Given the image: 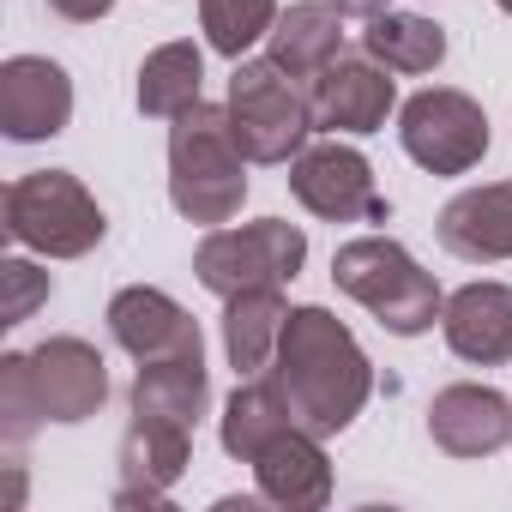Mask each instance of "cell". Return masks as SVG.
<instances>
[{
    "label": "cell",
    "mask_w": 512,
    "mask_h": 512,
    "mask_svg": "<svg viewBox=\"0 0 512 512\" xmlns=\"http://www.w3.org/2000/svg\"><path fill=\"white\" fill-rule=\"evenodd\" d=\"M266 374L290 398L296 422L314 428L320 440L344 434L362 416V404L374 398V362H368V350L356 344V332L332 308H314V302L290 308L278 356H272Z\"/></svg>",
    "instance_id": "6da1fadb"
},
{
    "label": "cell",
    "mask_w": 512,
    "mask_h": 512,
    "mask_svg": "<svg viewBox=\"0 0 512 512\" xmlns=\"http://www.w3.org/2000/svg\"><path fill=\"white\" fill-rule=\"evenodd\" d=\"M247 199V151L229 127V103H193L169 127V205L199 223L223 229Z\"/></svg>",
    "instance_id": "7a4b0ae2"
},
{
    "label": "cell",
    "mask_w": 512,
    "mask_h": 512,
    "mask_svg": "<svg viewBox=\"0 0 512 512\" xmlns=\"http://www.w3.org/2000/svg\"><path fill=\"white\" fill-rule=\"evenodd\" d=\"M332 284H338L350 302H362L392 338H422V332H434V320H440V308H446L434 272H422L416 253H410L404 241H392V235H356V241H344V247L332 253Z\"/></svg>",
    "instance_id": "3957f363"
},
{
    "label": "cell",
    "mask_w": 512,
    "mask_h": 512,
    "mask_svg": "<svg viewBox=\"0 0 512 512\" xmlns=\"http://www.w3.org/2000/svg\"><path fill=\"white\" fill-rule=\"evenodd\" d=\"M0 229L43 260H85L91 247H103L109 217L73 169H31L0 199Z\"/></svg>",
    "instance_id": "277c9868"
},
{
    "label": "cell",
    "mask_w": 512,
    "mask_h": 512,
    "mask_svg": "<svg viewBox=\"0 0 512 512\" xmlns=\"http://www.w3.org/2000/svg\"><path fill=\"white\" fill-rule=\"evenodd\" d=\"M308 266V235L302 223L284 217H260L241 229H205V241L193 247V278L211 296H241V290H284L296 272Z\"/></svg>",
    "instance_id": "5b68a950"
},
{
    "label": "cell",
    "mask_w": 512,
    "mask_h": 512,
    "mask_svg": "<svg viewBox=\"0 0 512 512\" xmlns=\"http://www.w3.org/2000/svg\"><path fill=\"white\" fill-rule=\"evenodd\" d=\"M229 127H235L247 163H290L320 133L308 91L278 61H235V73H229Z\"/></svg>",
    "instance_id": "8992f818"
},
{
    "label": "cell",
    "mask_w": 512,
    "mask_h": 512,
    "mask_svg": "<svg viewBox=\"0 0 512 512\" xmlns=\"http://www.w3.org/2000/svg\"><path fill=\"white\" fill-rule=\"evenodd\" d=\"M398 145L428 175H470L488 157V115L452 85H428L398 109Z\"/></svg>",
    "instance_id": "52a82bcc"
},
{
    "label": "cell",
    "mask_w": 512,
    "mask_h": 512,
    "mask_svg": "<svg viewBox=\"0 0 512 512\" xmlns=\"http://www.w3.org/2000/svg\"><path fill=\"white\" fill-rule=\"evenodd\" d=\"M290 193L302 211H314L320 223H386L392 205L374 187V163L356 145H302L290 157Z\"/></svg>",
    "instance_id": "ba28073f"
},
{
    "label": "cell",
    "mask_w": 512,
    "mask_h": 512,
    "mask_svg": "<svg viewBox=\"0 0 512 512\" xmlns=\"http://www.w3.org/2000/svg\"><path fill=\"white\" fill-rule=\"evenodd\" d=\"M25 374H31V398L43 422L73 428L109 404V362L85 338H43L37 350H25Z\"/></svg>",
    "instance_id": "9c48e42d"
},
{
    "label": "cell",
    "mask_w": 512,
    "mask_h": 512,
    "mask_svg": "<svg viewBox=\"0 0 512 512\" xmlns=\"http://www.w3.org/2000/svg\"><path fill=\"white\" fill-rule=\"evenodd\" d=\"M308 103H314V127L320 133L368 139L398 109V85H392V67H380L374 55H338L326 73H314Z\"/></svg>",
    "instance_id": "30bf717a"
},
{
    "label": "cell",
    "mask_w": 512,
    "mask_h": 512,
    "mask_svg": "<svg viewBox=\"0 0 512 512\" xmlns=\"http://www.w3.org/2000/svg\"><path fill=\"white\" fill-rule=\"evenodd\" d=\"M121 482H115V512H133V506H163L169 488L187 476L193 464V428L187 422H169V416H139L127 422L121 434Z\"/></svg>",
    "instance_id": "8fae6325"
},
{
    "label": "cell",
    "mask_w": 512,
    "mask_h": 512,
    "mask_svg": "<svg viewBox=\"0 0 512 512\" xmlns=\"http://www.w3.org/2000/svg\"><path fill=\"white\" fill-rule=\"evenodd\" d=\"M73 121V79L49 55H13L0 67V133L13 145H43Z\"/></svg>",
    "instance_id": "7c38bea8"
},
{
    "label": "cell",
    "mask_w": 512,
    "mask_h": 512,
    "mask_svg": "<svg viewBox=\"0 0 512 512\" xmlns=\"http://www.w3.org/2000/svg\"><path fill=\"white\" fill-rule=\"evenodd\" d=\"M428 440L446 458H488L500 446H512V398L476 380L440 386L428 404Z\"/></svg>",
    "instance_id": "4fadbf2b"
},
{
    "label": "cell",
    "mask_w": 512,
    "mask_h": 512,
    "mask_svg": "<svg viewBox=\"0 0 512 512\" xmlns=\"http://www.w3.org/2000/svg\"><path fill=\"white\" fill-rule=\"evenodd\" d=\"M109 338H115L133 362H163V356L205 350L199 320H193L169 290H151V284H127V290L109 302Z\"/></svg>",
    "instance_id": "5bb4252c"
},
{
    "label": "cell",
    "mask_w": 512,
    "mask_h": 512,
    "mask_svg": "<svg viewBox=\"0 0 512 512\" xmlns=\"http://www.w3.org/2000/svg\"><path fill=\"white\" fill-rule=\"evenodd\" d=\"M253 488H260V500L284 506V512H314L332 500V458L320 446L314 428H284L260 458H253Z\"/></svg>",
    "instance_id": "9a60e30c"
},
{
    "label": "cell",
    "mask_w": 512,
    "mask_h": 512,
    "mask_svg": "<svg viewBox=\"0 0 512 512\" xmlns=\"http://www.w3.org/2000/svg\"><path fill=\"white\" fill-rule=\"evenodd\" d=\"M446 350L470 368L512 362V284H464L440 308Z\"/></svg>",
    "instance_id": "2e32d148"
},
{
    "label": "cell",
    "mask_w": 512,
    "mask_h": 512,
    "mask_svg": "<svg viewBox=\"0 0 512 512\" xmlns=\"http://www.w3.org/2000/svg\"><path fill=\"white\" fill-rule=\"evenodd\" d=\"M440 247L464 266H494V260H512V181H494V187H464L446 199L440 223H434Z\"/></svg>",
    "instance_id": "e0dca14e"
},
{
    "label": "cell",
    "mask_w": 512,
    "mask_h": 512,
    "mask_svg": "<svg viewBox=\"0 0 512 512\" xmlns=\"http://www.w3.org/2000/svg\"><path fill=\"white\" fill-rule=\"evenodd\" d=\"M344 55V13L332 0H296L278 13L272 37H266V61H278L290 79H314Z\"/></svg>",
    "instance_id": "ac0fdd59"
},
{
    "label": "cell",
    "mask_w": 512,
    "mask_h": 512,
    "mask_svg": "<svg viewBox=\"0 0 512 512\" xmlns=\"http://www.w3.org/2000/svg\"><path fill=\"white\" fill-rule=\"evenodd\" d=\"M284 428H296V410H290V398L278 392V380H272V374H247V380L229 392V404H223L217 440H223V452H229L235 464H253Z\"/></svg>",
    "instance_id": "d6986e66"
},
{
    "label": "cell",
    "mask_w": 512,
    "mask_h": 512,
    "mask_svg": "<svg viewBox=\"0 0 512 512\" xmlns=\"http://www.w3.org/2000/svg\"><path fill=\"white\" fill-rule=\"evenodd\" d=\"M284 320H290V302L278 290H241V296L223 302V356H229V368L241 380L272 368Z\"/></svg>",
    "instance_id": "ffe728a7"
},
{
    "label": "cell",
    "mask_w": 512,
    "mask_h": 512,
    "mask_svg": "<svg viewBox=\"0 0 512 512\" xmlns=\"http://www.w3.org/2000/svg\"><path fill=\"white\" fill-rule=\"evenodd\" d=\"M211 404V374H205V350L187 356H163V362H139L133 374V410L139 416H169V422H199Z\"/></svg>",
    "instance_id": "44dd1931"
},
{
    "label": "cell",
    "mask_w": 512,
    "mask_h": 512,
    "mask_svg": "<svg viewBox=\"0 0 512 512\" xmlns=\"http://www.w3.org/2000/svg\"><path fill=\"white\" fill-rule=\"evenodd\" d=\"M199 91H205V55H199L187 37L157 43V49L139 61V115L175 121V115H187L193 103H205Z\"/></svg>",
    "instance_id": "7402d4cb"
},
{
    "label": "cell",
    "mask_w": 512,
    "mask_h": 512,
    "mask_svg": "<svg viewBox=\"0 0 512 512\" xmlns=\"http://www.w3.org/2000/svg\"><path fill=\"white\" fill-rule=\"evenodd\" d=\"M362 55H374L380 67H392L404 79H422L446 61V25H434L422 13H380L362 31Z\"/></svg>",
    "instance_id": "603a6c76"
},
{
    "label": "cell",
    "mask_w": 512,
    "mask_h": 512,
    "mask_svg": "<svg viewBox=\"0 0 512 512\" xmlns=\"http://www.w3.org/2000/svg\"><path fill=\"white\" fill-rule=\"evenodd\" d=\"M278 0H199V31L223 61H247V49L272 37Z\"/></svg>",
    "instance_id": "cb8c5ba5"
},
{
    "label": "cell",
    "mask_w": 512,
    "mask_h": 512,
    "mask_svg": "<svg viewBox=\"0 0 512 512\" xmlns=\"http://www.w3.org/2000/svg\"><path fill=\"white\" fill-rule=\"evenodd\" d=\"M37 428H43V416H37V398H31L25 350H7L0 356V440H7V452H25V440Z\"/></svg>",
    "instance_id": "d4e9b609"
},
{
    "label": "cell",
    "mask_w": 512,
    "mask_h": 512,
    "mask_svg": "<svg viewBox=\"0 0 512 512\" xmlns=\"http://www.w3.org/2000/svg\"><path fill=\"white\" fill-rule=\"evenodd\" d=\"M0 290H7V302H0V326H25L43 302H49V272L31 266V260H7L0 266Z\"/></svg>",
    "instance_id": "484cf974"
},
{
    "label": "cell",
    "mask_w": 512,
    "mask_h": 512,
    "mask_svg": "<svg viewBox=\"0 0 512 512\" xmlns=\"http://www.w3.org/2000/svg\"><path fill=\"white\" fill-rule=\"evenodd\" d=\"M49 7H55L61 19H73V25H97V19H109L115 0H49Z\"/></svg>",
    "instance_id": "4316f807"
},
{
    "label": "cell",
    "mask_w": 512,
    "mask_h": 512,
    "mask_svg": "<svg viewBox=\"0 0 512 512\" xmlns=\"http://www.w3.org/2000/svg\"><path fill=\"white\" fill-rule=\"evenodd\" d=\"M332 7L344 19H380V13H392V0H332Z\"/></svg>",
    "instance_id": "83f0119b"
},
{
    "label": "cell",
    "mask_w": 512,
    "mask_h": 512,
    "mask_svg": "<svg viewBox=\"0 0 512 512\" xmlns=\"http://www.w3.org/2000/svg\"><path fill=\"white\" fill-rule=\"evenodd\" d=\"M494 7H500V13H506V19H512V0H494Z\"/></svg>",
    "instance_id": "f1b7e54d"
}]
</instances>
